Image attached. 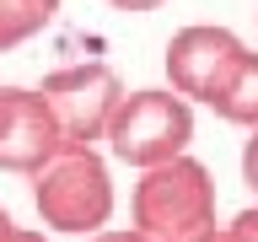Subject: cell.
Wrapping results in <instances>:
<instances>
[{"instance_id":"cell-6","label":"cell","mask_w":258,"mask_h":242,"mask_svg":"<svg viewBox=\"0 0 258 242\" xmlns=\"http://www.w3.org/2000/svg\"><path fill=\"white\" fill-rule=\"evenodd\" d=\"M59 124L38 86H0V172H38L59 156Z\"/></svg>"},{"instance_id":"cell-5","label":"cell","mask_w":258,"mask_h":242,"mask_svg":"<svg viewBox=\"0 0 258 242\" xmlns=\"http://www.w3.org/2000/svg\"><path fill=\"white\" fill-rule=\"evenodd\" d=\"M242 59H247V43L231 27H215V22H194V27L167 38V81H172V92L188 97V102H205V108L231 81V70Z\"/></svg>"},{"instance_id":"cell-4","label":"cell","mask_w":258,"mask_h":242,"mask_svg":"<svg viewBox=\"0 0 258 242\" xmlns=\"http://www.w3.org/2000/svg\"><path fill=\"white\" fill-rule=\"evenodd\" d=\"M38 97L48 102L54 113V124H59V145L64 151H86L108 135L113 113L124 102V81L118 70L102 59H81V65H59V70H48Z\"/></svg>"},{"instance_id":"cell-1","label":"cell","mask_w":258,"mask_h":242,"mask_svg":"<svg viewBox=\"0 0 258 242\" xmlns=\"http://www.w3.org/2000/svg\"><path fill=\"white\" fill-rule=\"evenodd\" d=\"M135 231L145 242H194L215 226V183L210 167L194 156H172L161 167H145L135 183Z\"/></svg>"},{"instance_id":"cell-14","label":"cell","mask_w":258,"mask_h":242,"mask_svg":"<svg viewBox=\"0 0 258 242\" xmlns=\"http://www.w3.org/2000/svg\"><path fill=\"white\" fill-rule=\"evenodd\" d=\"M11 226H16V221H11V215H6V210H0V237H6V231H11Z\"/></svg>"},{"instance_id":"cell-12","label":"cell","mask_w":258,"mask_h":242,"mask_svg":"<svg viewBox=\"0 0 258 242\" xmlns=\"http://www.w3.org/2000/svg\"><path fill=\"white\" fill-rule=\"evenodd\" d=\"M0 242H48V237H43V231H32V226H11Z\"/></svg>"},{"instance_id":"cell-13","label":"cell","mask_w":258,"mask_h":242,"mask_svg":"<svg viewBox=\"0 0 258 242\" xmlns=\"http://www.w3.org/2000/svg\"><path fill=\"white\" fill-rule=\"evenodd\" d=\"M108 6H118V11H156V6H167V0H108Z\"/></svg>"},{"instance_id":"cell-11","label":"cell","mask_w":258,"mask_h":242,"mask_svg":"<svg viewBox=\"0 0 258 242\" xmlns=\"http://www.w3.org/2000/svg\"><path fill=\"white\" fill-rule=\"evenodd\" d=\"M86 242H145V237L135 231V226H129V231H108V226H102V231H97V237H86Z\"/></svg>"},{"instance_id":"cell-2","label":"cell","mask_w":258,"mask_h":242,"mask_svg":"<svg viewBox=\"0 0 258 242\" xmlns=\"http://www.w3.org/2000/svg\"><path fill=\"white\" fill-rule=\"evenodd\" d=\"M32 205L43 215L48 231H70V237H97L113 221V177L108 161L86 151H59V156L32 172Z\"/></svg>"},{"instance_id":"cell-8","label":"cell","mask_w":258,"mask_h":242,"mask_svg":"<svg viewBox=\"0 0 258 242\" xmlns=\"http://www.w3.org/2000/svg\"><path fill=\"white\" fill-rule=\"evenodd\" d=\"M54 16H59V0H0V54L38 38Z\"/></svg>"},{"instance_id":"cell-7","label":"cell","mask_w":258,"mask_h":242,"mask_svg":"<svg viewBox=\"0 0 258 242\" xmlns=\"http://www.w3.org/2000/svg\"><path fill=\"white\" fill-rule=\"evenodd\" d=\"M210 108H215V118H226V124L258 129V48H247V59L231 70V81H226L221 92L210 97Z\"/></svg>"},{"instance_id":"cell-3","label":"cell","mask_w":258,"mask_h":242,"mask_svg":"<svg viewBox=\"0 0 258 242\" xmlns=\"http://www.w3.org/2000/svg\"><path fill=\"white\" fill-rule=\"evenodd\" d=\"M102 140L113 145V156L129 167H161L172 156H188L194 140V102L177 97L172 86H145V92H124L118 113Z\"/></svg>"},{"instance_id":"cell-9","label":"cell","mask_w":258,"mask_h":242,"mask_svg":"<svg viewBox=\"0 0 258 242\" xmlns=\"http://www.w3.org/2000/svg\"><path fill=\"white\" fill-rule=\"evenodd\" d=\"M194 242H258V205L242 210V215H231L226 226H210L205 237H194Z\"/></svg>"},{"instance_id":"cell-10","label":"cell","mask_w":258,"mask_h":242,"mask_svg":"<svg viewBox=\"0 0 258 242\" xmlns=\"http://www.w3.org/2000/svg\"><path fill=\"white\" fill-rule=\"evenodd\" d=\"M242 183L258 194V129H247V145H242Z\"/></svg>"}]
</instances>
